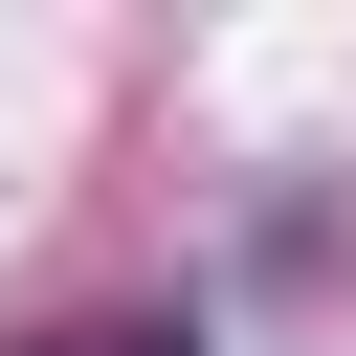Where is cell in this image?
<instances>
[{
  "label": "cell",
  "instance_id": "1",
  "mask_svg": "<svg viewBox=\"0 0 356 356\" xmlns=\"http://www.w3.org/2000/svg\"><path fill=\"white\" fill-rule=\"evenodd\" d=\"M22 356H200L178 312H89V334H22Z\"/></svg>",
  "mask_w": 356,
  "mask_h": 356
}]
</instances>
